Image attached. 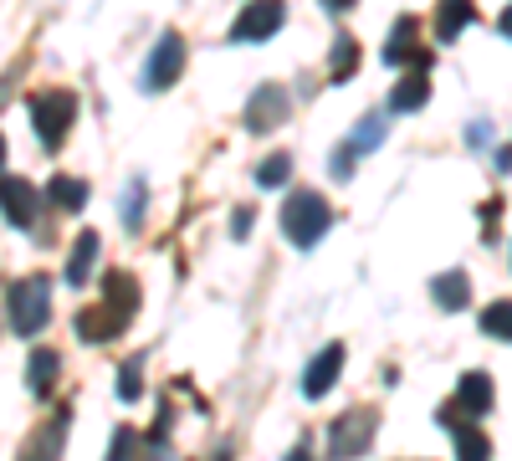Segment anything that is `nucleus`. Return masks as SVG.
Listing matches in <instances>:
<instances>
[{"instance_id": "4be33fe9", "label": "nucleus", "mask_w": 512, "mask_h": 461, "mask_svg": "<svg viewBox=\"0 0 512 461\" xmlns=\"http://www.w3.org/2000/svg\"><path fill=\"white\" fill-rule=\"evenodd\" d=\"M384 62H390V67L415 62V21H410V16H405V21L390 31V41H384Z\"/></svg>"}, {"instance_id": "a211bd4d", "label": "nucleus", "mask_w": 512, "mask_h": 461, "mask_svg": "<svg viewBox=\"0 0 512 461\" xmlns=\"http://www.w3.org/2000/svg\"><path fill=\"white\" fill-rule=\"evenodd\" d=\"M431 298H436L446 313H461L466 303H472V277H466V272H441V277L431 282Z\"/></svg>"}, {"instance_id": "ddd939ff", "label": "nucleus", "mask_w": 512, "mask_h": 461, "mask_svg": "<svg viewBox=\"0 0 512 461\" xmlns=\"http://www.w3.org/2000/svg\"><path fill=\"white\" fill-rule=\"evenodd\" d=\"M57 374H62L57 349H31V359H26V385H31L36 400H47V395L57 390Z\"/></svg>"}, {"instance_id": "6ab92c4d", "label": "nucleus", "mask_w": 512, "mask_h": 461, "mask_svg": "<svg viewBox=\"0 0 512 461\" xmlns=\"http://www.w3.org/2000/svg\"><path fill=\"white\" fill-rule=\"evenodd\" d=\"M472 16H477L472 0H441V6H436V36L441 41H456L466 26H472Z\"/></svg>"}, {"instance_id": "f8f14e48", "label": "nucleus", "mask_w": 512, "mask_h": 461, "mask_svg": "<svg viewBox=\"0 0 512 461\" xmlns=\"http://www.w3.org/2000/svg\"><path fill=\"white\" fill-rule=\"evenodd\" d=\"M344 359H349V354H344V344L318 349V354H313V364L303 369V395H308V400H323V395L338 385V374H344Z\"/></svg>"}, {"instance_id": "9b49d317", "label": "nucleus", "mask_w": 512, "mask_h": 461, "mask_svg": "<svg viewBox=\"0 0 512 461\" xmlns=\"http://www.w3.org/2000/svg\"><path fill=\"white\" fill-rule=\"evenodd\" d=\"M67 426H72V410L62 405V410L52 415V421L41 426L26 446H21V456H16V461H62V451H67Z\"/></svg>"}, {"instance_id": "cd10ccee", "label": "nucleus", "mask_w": 512, "mask_h": 461, "mask_svg": "<svg viewBox=\"0 0 512 461\" xmlns=\"http://www.w3.org/2000/svg\"><path fill=\"white\" fill-rule=\"evenodd\" d=\"M139 446H144V436H139L134 426H123V431L113 436V446H108V461H139Z\"/></svg>"}, {"instance_id": "9d476101", "label": "nucleus", "mask_w": 512, "mask_h": 461, "mask_svg": "<svg viewBox=\"0 0 512 461\" xmlns=\"http://www.w3.org/2000/svg\"><path fill=\"white\" fill-rule=\"evenodd\" d=\"M139 303H144V292H139V277H134V272H108V277H103V308H108L123 328L139 318Z\"/></svg>"}, {"instance_id": "5701e85b", "label": "nucleus", "mask_w": 512, "mask_h": 461, "mask_svg": "<svg viewBox=\"0 0 512 461\" xmlns=\"http://www.w3.org/2000/svg\"><path fill=\"white\" fill-rule=\"evenodd\" d=\"M482 333L497 344H512V298H497L482 308Z\"/></svg>"}, {"instance_id": "6e6552de", "label": "nucleus", "mask_w": 512, "mask_h": 461, "mask_svg": "<svg viewBox=\"0 0 512 461\" xmlns=\"http://www.w3.org/2000/svg\"><path fill=\"white\" fill-rule=\"evenodd\" d=\"M492 400H497V390H492V374L472 369V374H461L456 400L441 410V421H477V415H487V410H492Z\"/></svg>"}, {"instance_id": "aec40b11", "label": "nucleus", "mask_w": 512, "mask_h": 461, "mask_svg": "<svg viewBox=\"0 0 512 461\" xmlns=\"http://www.w3.org/2000/svg\"><path fill=\"white\" fill-rule=\"evenodd\" d=\"M425 98H431V82H425V72H415L390 93V113H420Z\"/></svg>"}, {"instance_id": "f03ea898", "label": "nucleus", "mask_w": 512, "mask_h": 461, "mask_svg": "<svg viewBox=\"0 0 512 461\" xmlns=\"http://www.w3.org/2000/svg\"><path fill=\"white\" fill-rule=\"evenodd\" d=\"M328 226H333L328 195H318V190H292V195L282 200V236H287L297 251H313V246L328 236Z\"/></svg>"}, {"instance_id": "473e14b6", "label": "nucleus", "mask_w": 512, "mask_h": 461, "mask_svg": "<svg viewBox=\"0 0 512 461\" xmlns=\"http://www.w3.org/2000/svg\"><path fill=\"white\" fill-rule=\"evenodd\" d=\"M497 31H502V36H507V41H512V6H507V11H502V16H497Z\"/></svg>"}, {"instance_id": "bb28decb", "label": "nucleus", "mask_w": 512, "mask_h": 461, "mask_svg": "<svg viewBox=\"0 0 512 461\" xmlns=\"http://www.w3.org/2000/svg\"><path fill=\"white\" fill-rule=\"evenodd\" d=\"M139 395H144V359L134 354V359L118 369V400L128 405V400H139Z\"/></svg>"}, {"instance_id": "f3484780", "label": "nucleus", "mask_w": 512, "mask_h": 461, "mask_svg": "<svg viewBox=\"0 0 512 461\" xmlns=\"http://www.w3.org/2000/svg\"><path fill=\"white\" fill-rule=\"evenodd\" d=\"M88 180H77V175H52L47 180V200L57 205V211H67V216H77L82 205H88Z\"/></svg>"}, {"instance_id": "423d86ee", "label": "nucleus", "mask_w": 512, "mask_h": 461, "mask_svg": "<svg viewBox=\"0 0 512 461\" xmlns=\"http://www.w3.org/2000/svg\"><path fill=\"white\" fill-rule=\"evenodd\" d=\"M185 72V36L180 31H164L154 41V52H149V67H144V88L149 93H164V88H175Z\"/></svg>"}, {"instance_id": "dca6fc26", "label": "nucleus", "mask_w": 512, "mask_h": 461, "mask_svg": "<svg viewBox=\"0 0 512 461\" xmlns=\"http://www.w3.org/2000/svg\"><path fill=\"white\" fill-rule=\"evenodd\" d=\"M98 231H82L77 241H72V262H67V282L72 287H82V282H88L93 272H98Z\"/></svg>"}, {"instance_id": "f257e3e1", "label": "nucleus", "mask_w": 512, "mask_h": 461, "mask_svg": "<svg viewBox=\"0 0 512 461\" xmlns=\"http://www.w3.org/2000/svg\"><path fill=\"white\" fill-rule=\"evenodd\" d=\"M6 318L21 339H36L41 328L52 323V277L47 272H31V277H16L6 287Z\"/></svg>"}, {"instance_id": "c85d7f7f", "label": "nucleus", "mask_w": 512, "mask_h": 461, "mask_svg": "<svg viewBox=\"0 0 512 461\" xmlns=\"http://www.w3.org/2000/svg\"><path fill=\"white\" fill-rule=\"evenodd\" d=\"M282 461H318V456H313V441L303 436V441H297V446H292V451H287Z\"/></svg>"}, {"instance_id": "72a5a7b5", "label": "nucleus", "mask_w": 512, "mask_h": 461, "mask_svg": "<svg viewBox=\"0 0 512 461\" xmlns=\"http://www.w3.org/2000/svg\"><path fill=\"white\" fill-rule=\"evenodd\" d=\"M0 170H6V134H0Z\"/></svg>"}, {"instance_id": "2eb2a0df", "label": "nucleus", "mask_w": 512, "mask_h": 461, "mask_svg": "<svg viewBox=\"0 0 512 461\" xmlns=\"http://www.w3.org/2000/svg\"><path fill=\"white\" fill-rule=\"evenodd\" d=\"M118 333H123V323H118L103 303H93V308L77 313V339H82V344H108V339H118Z\"/></svg>"}, {"instance_id": "412c9836", "label": "nucleus", "mask_w": 512, "mask_h": 461, "mask_svg": "<svg viewBox=\"0 0 512 461\" xmlns=\"http://www.w3.org/2000/svg\"><path fill=\"white\" fill-rule=\"evenodd\" d=\"M379 144H384V113H369V118H359V123H354V134H349V144H344V149L359 159V154H374Z\"/></svg>"}, {"instance_id": "b1692460", "label": "nucleus", "mask_w": 512, "mask_h": 461, "mask_svg": "<svg viewBox=\"0 0 512 461\" xmlns=\"http://www.w3.org/2000/svg\"><path fill=\"white\" fill-rule=\"evenodd\" d=\"M292 180V154L287 149H277V154H267L262 164H256V185L262 190H282Z\"/></svg>"}, {"instance_id": "0eeeda50", "label": "nucleus", "mask_w": 512, "mask_h": 461, "mask_svg": "<svg viewBox=\"0 0 512 461\" xmlns=\"http://www.w3.org/2000/svg\"><path fill=\"white\" fill-rule=\"evenodd\" d=\"M287 21V0H251V6L231 21V41L246 47V41H272Z\"/></svg>"}, {"instance_id": "7ed1b4c3", "label": "nucleus", "mask_w": 512, "mask_h": 461, "mask_svg": "<svg viewBox=\"0 0 512 461\" xmlns=\"http://www.w3.org/2000/svg\"><path fill=\"white\" fill-rule=\"evenodd\" d=\"M31 123H36V139L47 154H57L77 123V98L67 88H47V93H31Z\"/></svg>"}, {"instance_id": "20e7f679", "label": "nucleus", "mask_w": 512, "mask_h": 461, "mask_svg": "<svg viewBox=\"0 0 512 461\" xmlns=\"http://www.w3.org/2000/svg\"><path fill=\"white\" fill-rule=\"evenodd\" d=\"M374 431H379V415H374L369 405L344 410V415L328 426V451H323V461H359V456L374 446Z\"/></svg>"}, {"instance_id": "39448f33", "label": "nucleus", "mask_w": 512, "mask_h": 461, "mask_svg": "<svg viewBox=\"0 0 512 461\" xmlns=\"http://www.w3.org/2000/svg\"><path fill=\"white\" fill-rule=\"evenodd\" d=\"M287 113H292L287 88H277V82H262V88H256V93L246 98L241 123H246V134H277L282 123H287Z\"/></svg>"}, {"instance_id": "1a4fd4ad", "label": "nucleus", "mask_w": 512, "mask_h": 461, "mask_svg": "<svg viewBox=\"0 0 512 461\" xmlns=\"http://www.w3.org/2000/svg\"><path fill=\"white\" fill-rule=\"evenodd\" d=\"M41 211V190L21 175H0V216H6L16 231H31Z\"/></svg>"}, {"instance_id": "393cba45", "label": "nucleus", "mask_w": 512, "mask_h": 461, "mask_svg": "<svg viewBox=\"0 0 512 461\" xmlns=\"http://www.w3.org/2000/svg\"><path fill=\"white\" fill-rule=\"evenodd\" d=\"M354 67H359V41L344 31V36L333 41V67H328V77H333V82H349Z\"/></svg>"}, {"instance_id": "4468645a", "label": "nucleus", "mask_w": 512, "mask_h": 461, "mask_svg": "<svg viewBox=\"0 0 512 461\" xmlns=\"http://www.w3.org/2000/svg\"><path fill=\"white\" fill-rule=\"evenodd\" d=\"M451 441H456V461H492V436L472 421H446Z\"/></svg>"}, {"instance_id": "7c9ffc66", "label": "nucleus", "mask_w": 512, "mask_h": 461, "mask_svg": "<svg viewBox=\"0 0 512 461\" xmlns=\"http://www.w3.org/2000/svg\"><path fill=\"white\" fill-rule=\"evenodd\" d=\"M251 221H256V211H236V226H231V236H251Z\"/></svg>"}, {"instance_id": "2f4dec72", "label": "nucleus", "mask_w": 512, "mask_h": 461, "mask_svg": "<svg viewBox=\"0 0 512 461\" xmlns=\"http://www.w3.org/2000/svg\"><path fill=\"white\" fill-rule=\"evenodd\" d=\"M139 461H175V456H169L164 441H149V456H139Z\"/></svg>"}, {"instance_id": "c756f323", "label": "nucleus", "mask_w": 512, "mask_h": 461, "mask_svg": "<svg viewBox=\"0 0 512 461\" xmlns=\"http://www.w3.org/2000/svg\"><path fill=\"white\" fill-rule=\"evenodd\" d=\"M318 6H323L328 16H344V11H354V6H359V0H318Z\"/></svg>"}, {"instance_id": "a878e982", "label": "nucleus", "mask_w": 512, "mask_h": 461, "mask_svg": "<svg viewBox=\"0 0 512 461\" xmlns=\"http://www.w3.org/2000/svg\"><path fill=\"white\" fill-rule=\"evenodd\" d=\"M144 205H149V185H144V180H128V195L118 200V211H123V226H128V231L144 226Z\"/></svg>"}]
</instances>
